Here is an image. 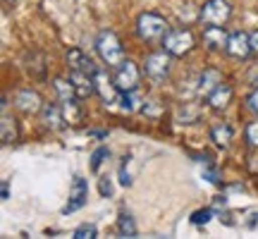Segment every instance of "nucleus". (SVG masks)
Wrapping results in <instances>:
<instances>
[{"label": "nucleus", "instance_id": "1", "mask_svg": "<svg viewBox=\"0 0 258 239\" xmlns=\"http://www.w3.org/2000/svg\"><path fill=\"white\" fill-rule=\"evenodd\" d=\"M167 19L160 17L158 12H144V15H139L137 19V34L144 41H151V43H156V41H163L167 36Z\"/></svg>", "mask_w": 258, "mask_h": 239}, {"label": "nucleus", "instance_id": "2", "mask_svg": "<svg viewBox=\"0 0 258 239\" xmlns=\"http://www.w3.org/2000/svg\"><path fill=\"white\" fill-rule=\"evenodd\" d=\"M96 50H98L101 60L108 67H117L124 60V48H122L115 31H101L98 38H96Z\"/></svg>", "mask_w": 258, "mask_h": 239}, {"label": "nucleus", "instance_id": "3", "mask_svg": "<svg viewBox=\"0 0 258 239\" xmlns=\"http://www.w3.org/2000/svg\"><path fill=\"white\" fill-rule=\"evenodd\" d=\"M112 82L117 84V89H120L122 93L124 91H137L139 82H141V72H139L137 63L124 57V60L115 67V77H112Z\"/></svg>", "mask_w": 258, "mask_h": 239}, {"label": "nucleus", "instance_id": "4", "mask_svg": "<svg viewBox=\"0 0 258 239\" xmlns=\"http://www.w3.org/2000/svg\"><path fill=\"white\" fill-rule=\"evenodd\" d=\"M232 17V5L227 0H208L201 8V22L206 27H222Z\"/></svg>", "mask_w": 258, "mask_h": 239}, {"label": "nucleus", "instance_id": "5", "mask_svg": "<svg viewBox=\"0 0 258 239\" xmlns=\"http://www.w3.org/2000/svg\"><path fill=\"white\" fill-rule=\"evenodd\" d=\"M163 48L172 57H182L186 55L194 48V34L189 29H175V31H167V36L163 38Z\"/></svg>", "mask_w": 258, "mask_h": 239}, {"label": "nucleus", "instance_id": "6", "mask_svg": "<svg viewBox=\"0 0 258 239\" xmlns=\"http://www.w3.org/2000/svg\"><path fill=\"white\" fill-rule=\"evenodd\" d=\"M170 53L163 50V53H151L146 57V63H144V74H146L148 79L153 84H160L167 79V74H170Z\"/></svg>", "mask_w": 258, "mask_h": 239}, {"label": "nucleus", "instance_id": "7", "mask_svg": "<svg viewBox=\"0 0 258 239\" xmlns=\"http://www.w3.org/2000/svg\"><path fill=\"white\" fill-rule=\"evenodd\" d=\"M225 50H227L232 57H237V60H246V57L253 53V48H251V34H244V31L230 34Z\"/></svg>", "mask_w": 258, "mask_h": 239}, {"label": "nucleus", "instance_id": "8", "mask_svg": "<svg viewBox=\"0 0 258 239\" xmlns=\"http://www.w3.org/2000/svg\"><path fill=\"white\" fill-rule=\"evenodd\" d=\"M64 57H67V65H70V70H72V72H84V74H91V77H96V74L101 72V70H98V65L93 63L89 55H84L79 48H70Z\"/></svg>", "mask_w": 258, "mask_h": 239}, {"label": "nucleus", "instance_id": "9", "mask_svg": "<svg viewBox=\"0 0 258 239\" xmlns=\"http://www.w3.org/2000/svg\"><path fill=\"white\" fill-rule=\"evenodd\" d=\"M86 199H89V184H86V180L84 177H74L72 180V192H70V201H67V206L62 208V213H74L79 211L84 203H86Z\"/></svg>", "mask_w": 258, "mask_h": 239}, {"label": "nucleus", "instance_id": "10", "mask_svg": "<svg viewBox=\"0 0 258 239\" xmlns=\"http://www.w3.org/2000/svg\"><path fill=\"white\" fill-rule=\"evenodd\" d=\"M96 93L101 96L105 103H115V101H120V89H117V84L110 82L108 77L103 72L96 74Z\"/></svg>", "mask_w": 258, "mask_h": 239}, {"label": "nucleus", "instance_id": "11", "mask_svg": "<svg viewBox=\"0 0 258 239\" xmlns=\"http://www.w3.org/2000/svg\"><path fill=\"white\" fill-rule=\"evenodd\" d=\"M222 84V74L220 70H215V67H208V70H203L201 79H199V96H211L218 86Z\"/></svg>", "mask_w": 258, "mask_h": 239}, {"label": "nucleus", "instance_id": "12", "mask_svg": "<svg viewBox=\"0 0 258 239\" xmlns=\"http://www.w3.org/2000/svg\"><path fill=\"white\" fill-rule=\"evenodd\" d=\"M70 82L74 84V89H77V96H79V98H89L91 93H96V77H91V74L72 72L70 74Z\"/></svg>", "mask_w": 258, "mask_h": 239}, {"label": "nucleus", "instance_id": "13", "mask_svg": "<svg viewBox=\"0 0 258 239\" xmlns=\"http://www.w3.org/2000/svg\"><path fill=\"white\" fill-rule=\"evenodd\" d=\"M227 31L225 27H206L203 31V43L211 48V50H220V48H227Z\"/></svg>", "mask_w": 258, "mask_h": 239}, {"label": "nucleus", "instance_id": "14", "mask_svg": "<svg viewBox=\"0 0 258 239\" xmlns=\"http://www.w3.org/2000/svg\"><path fill=\"white\" fill-rule=\"evenodd\" d=\"M232 86L230 84H220L215 91L208 96V105H211L213 110H225L227 105H230V101H232Z\"/></svg>", "mask_w": 258, "mask_h": 239}, {"label": "nucleus", "instance_id": "15", "mask_svg": "<svg viewBox=\"0 0 258 239\" xmlns=\"http://www.w3.org/2000/svg\"><path fill=\"white\" fill-rule=\"evenodd\" d=\"M17 105L22 108L24 112H38L43 108V103H41V96L36 91H31V89H24V91L17 93Z\"/></svg>", "mask_w": 258, "mask_h": 239}, {"label": "nucleus", "instance_id": "16", "mask_svg": "<svg viewBox=\"0 0 258 239\" xmlns=\"http://www.w3.org/2000/svg\"><path fill=\"white\" fill-rule=\"evenodd\" d=\"M43 125L50 129H60L64 122V115H62V105H53V103H43Z\"/></svg>", "mask_w": 258, "mask_h": 239}, {"label": "nucleus", "instance_id": "17", "mask_svg": "<svg viewBox=\"0 0 258 239\" xmlns=\"http://www.w3.org/2000/svg\"><path fill=\"white\" fill-rule=\"evenodd\" d=\"M19 132H17V122L15 117H10L8 112H3V122H0V139H3V144H12V141H17Z\"/></svg>", "mask_w": 258, "mask_h": 239}, {"label": "nucleus", "instance_id": "18", "mask_svg": "<svg viewBox=\"0 0 258 239\" xmlns=\"http://www.w3.org/2000/svg\"><path fill=\"white\" fill-rule=\"evenodd\" d=\"M62 115H64V122H67V125H77V122L82 119V108H79L77 98L62 103Z\"/></svg>", "mask_w": 258, "mask_h": 239}, {"label": "nucleus", "instance_id": "19", "mask_svg": "<svg viewBox=\"0 0 258 239\" xmlns=\"http://www.w3.org/2000/svg\"><path fill=\"white\" fill-rule=\"evenodd\" d=\"M211 137H213V141H215L218 146L227 148L230 146V141H232V127L230 125H218V127H213Z\"/></svg>", "mask_w": 258, "mask_h": 239}, {"label": "nucleus", "instance_id": "20", "mask_svg": "<svg viewBox=\"0 0 258 239\" xmlns=\"http://www.w3.org/2000/svg\"><path fill=\"white\" fill-rule=\"evenodd\" d=\"M55 91L60 96V101H74V98H79L77 96V89H74L72 82H64V79H55Z\"/></svg>", "mask_w": 258, "mask_h": 239}, {"label": "nucleus", "instance_id": "21", "mask_svg": "<svg viewBox=\"0 0 258 239\" xmlns=\"http://www.w3.org/2000/svg\"><path fill=\"white\" fill-rule=\"evenodd\" d=\"M120 103H122V108H124L127 112H137V110H141V108H144V105H141L144 101L137 96V91H124L120 96Z\"/></svg>", "mask_w": 258, "mask_h": 239}, {"label": "nucleus", "instance_id": "22", "mask_svg": "<svg viewBox=\"0 0 258 239\" xmlns=\"http://www.w3.org/2000/svg\"><path fill=\"white\" fill-rule=\"evenodd\" d=\"M117 230L124 237H137V225H134V218L129 213H122L120 220H117Z\"/></svg>", "mask_w": 258, "mask_h": 239}, {"label": "nucleus", "instance_id": "23", "mask_svg": "<svg viewBox=\"0 0 258 239\" xmlns=\"http://www.w3.org/2000/svg\"><path fill=\"white\" fill-rule=\"evenodd\" d=\"M108 156H110V151H108L105 146H101V148H96V151H93V156H91V170L93 172H98V170H101V163Z\"/></svg>", "mask_w": 258, "mask_h": 239}, {"label": "nucleus", "instance_id": "24", "mask_svg": "<svg viewBox=\"0 0 258 239\" xmlns=\"http://www.w3.org/2000/svg\"><path fill=\"white\" fill-rule=\"evenodd\" d=\"M96 234H98L96 225H89V222H84V225H79V227L74 230V237L77 239H93Z\"/></svg>", "mask_w": 258, "mask_h": 239}, {"label": "nucleus", "instance_id": "25", "mask_svg": "<svg viewBox=\"0 0 258 239\" xmlns=\"http://www.w3.org/2000/svg\"><path fill=\"white\" fill-rule=\"evenodd\" d=\"M211 218H213V211H211V208H203V211L194 213L191 222H194V225H206V222H211Z\"/></svg>", "mask_w": 258, "mask_h": 239}, {"label": "nucleus", "instance_id": "26", "mask_svg": "<svg viewBox=\"0 0 258 239\" xmlns=\"http://www.w3.org/2000/svg\"><path fill=\"white\" fill-rule=\"evenodd\" d=\"M246 139H249L251 146H258V119L249 122V127H246Z\"/></svg>", "mask_w": 258, "mask_h": 239}, {"label": "nucleus", "instance_id": "27", "mask_svg": "<svg viewBox=\"0 0 258 239\" xmlns=\"http://www.w3.org/2000/svg\"><path fill=\"white\" fill-rule=\"evenodd\" d=\"M127 163H129V156H124V158H122V165H120V182L124 184V187H129V184H132L129 172H127Z\"/></svg>", "mask_w": 258, "mask_h": 239}, {"label": "nucleus", "instance_id": "28", "mask_svg": "<svg viewBox=\"0 0 258 239\" xmlns=\"http://www.w3.org/2000/svg\"><path fill=\"white\" fill-rule=\"evenodd\" d=\"M249 108H251V110H253V112H256V115H258V89H256V91H253V93H251V96H249Z\"/></svg>", "mask_w": 258, "mask_h": 239}, {"label": "nucleus", "instance_id": "29", "mask_svg": "<svg viewBox=\"0 0 258 239\" xmlns=\"http://www.w3.org/2000/svg\"><path fill=\"white\" fill-rule=\"evenodd\" d=\"M206 177H208V180H211L213 184H220V177H218V172H215V170H206Z\"/></svg>", "mask_w": 258, "mask_h": 239}, {"label": "nucleus", "instance_id": "30", "mask_svg": "<svg viewBox=\"0 0 258 239\" xmlns=\"http://www.w3.org/2000/svg\"><path fill=\"white\" fill-rule=\"evenodd\" d=\"M0 194H3V199H10V184H8V180L3 182V187H0Z\"/></svg>", "mask_w": 258, "mask_h": 239}, {"label": "nucleus", "instance_id": "31", "mask_svg": "<svg viewBox=\"0 0 258 239\" xmlns=\"http://www.w3.org/2000/svg\"><path fill=\"white\" fill-rule=\"evenodd\" d=\"M251 48H253V53H258V31L251 34Z\"/></svg>", "mask_w": 258, "mask_h": 239}, {"label": "nucleus", "instance_id": "32", "mask_svg": "<svg viewBox=\"0 0 258 239\" xmlns=\"http://www.w3.org/2000/svg\"><path fill=\"white\" fill-rule=\"evenodd\" d=\"M101 194H108V196H110V194H112V189H110V184H105V182H101Z\"/></svg>", "mask_w": 258, "mask_h": 239}]
</instances>
